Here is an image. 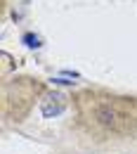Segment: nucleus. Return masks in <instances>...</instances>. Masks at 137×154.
<instances>
[{
	"mask_svg": "<svg viewBox=\"0 0 137 154\" xmlns=\"http://www.w3.org/2000/svg\"><path fill=\"white\" fill-rule=\"evenodd\" d=\"M80 114L106 133L128 135L137 128V100L85 93L80 97Z\"/></svg>",
	"mask_w": 137,
	"mask_h": 154,
	"instance_id": "obj_1",
	"label": "nucleus"
}]
</instances>
